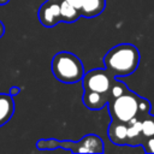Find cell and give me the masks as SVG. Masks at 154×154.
<instances>
[{"label": "cell", "instance_id": "6da1fadb", "mask_svg": "<svg viewBox=\"0 0 154 154\" xmlns=\"http://www.w3.org/2000/svg\"><path fill=\"white\" fill-rule=\"evenodd\" d=\"M140 58V52L136 46L131 43H120L105 54L103 65L114 77L128 76L136 71Z\"/></svg>", "mask_w": 154, "mask_h": 154}, {"label": "cell", "instance_id": "7a4b0ae2", "mask_svg": "<svg viewBox=\"0 0 154 154\" xmlns=\"http://www.w3.org/2000/svg\"><path fill=\"white\" fill-rule=\"evenodd\" d=\"M52 72L55 79L63 83L79 82L85 73L81 59L71 52H59L53 57Z\"/></svg>", "mask_w": 154, "mask_h": 154}, {"label": "cell", "instance_id": "3957f363", "mask_svg": "<svg viewBox=\"0 0 154 154\" xmlns=\"http://www.w3.org/2000/svg\"><path fill=\"white\" fill-rule=\"evenodd\" d=\"M140 99L141 96L130 89L124 94L111 99L107 102L111 118L124 123H129L134 118H140Z\"/></svg>", "mask_w": 154, "mask_h": 154}, {"label": "cell", "instance_id": "277c9868", "mask_svg": "<svg viewBox=\"0 0 154 154\" xmlns=\"http://www.w3.org/2000/svg\"><path fill=\"white\" fill-rule=\"evenodd\" d=\"M114 78L116 77L106 69H94L84 73L82 78V85L84 90H91L108 95Z\"/></svg>", "mask_w": 154, "mask_h": 154}, {"label": "cell", "instance_id": "5b68a950", "mask_svg": "<svg viewBox=\"0 0 154 154\" xmlns=\"http://www.w3.org/2000/svg\"><path fill=\"white\" fill-rule=\"evenodd\" d=\"M60 147L72 153H103V141L94 134L84 136L78 142H60Z\"/></svg>", "mask_w": 154, "mask_h": 154}, {"label": "cell", "instance_id": "8992f818", "mask_svg": "<svg viewBox=\"0 0 154 154\" xmlns=\"http://www.w3.org/2000/svg\"><path fill=\"white\" fill-rule=\"evenodd\" d=\"M40 23L46 28H52L60 22V0H46L37 11Z\"/></svg>", "mask_w": 154, "mask_h": 154}, {"label": "cell", "instance_id": "52a82bcc", "mask_svg": "<svg viewBox=\"0 0 154 154\" xmlns=\"http://www.w3.org/2000/svg\"><path fill=\"white\" fill-rule=\"evenodd\" d=\"M108 138L112 143L117 146H126V137H128V123L113 120L108 125Z\"/></svg>", "mask_w": 154, "mask_h": 154}, {"label": "cell", "instance_id": "ba28073f", "mask_svg": "<svg viewBox=\"0 0 154 154\" xmlns=\"http://www.w3.org/2000/svg\"><path fill=\"white\" fill-rule=\"evenodd\" d=\"M143 142H144V136L142 134V119L134 118L128 123L126 146H131V147L142 146Z\"/></svg>", "mask_w": 154, "mask_h": 154}, {"label": "cell", "instance_id": "9c48e42d", "mask_svg": "<svg viewBox=\"0 0 154 154\" xmlns=\"http://www.w3.org/2000/svg\"><path fill=\"white\" fill-rule=\"evenodd\" d=\"M109 97L106 94L102 93H97V91H91V90H84L83 93V103L87 108L93 109V111H97L103 108L107 102H108Z\"/></svg>", "mask_w": 154, "mask_h": 154}, {"label": "cell", "instance_id": "30bf717a", "mask_svg": "<svg viewBox=\"0 0 154 154\" xmlns=\"http://www.w3.org/2000/svg\"><path fill=\"white\" fill-rule=\"evenodd\" d=\"M14 113L13 96L10 94L0 93V126L6 124Z\"/></svg>", "mask_w": 154, "mask_h": 154}, {"label": "cell", "instance_id": "8fae6325", "mask_svg": "<svg viewBox=\"0 0 154 154\" xmlns=\"http://www.w3.org/2000/svg\"><path fill=\"white\" fill-rule=\"evenodd\" d=\"M106 7V0H82V6H81V16L91 18L96 17Z\"/></svg>", "mask_w": 154, "mask_h": 154}, {"label": "cell", "instance_id": "7c38bea8", "mask_svg": "<svg viewBox=\"0 0 154 154\" xmlns=\"http://www.w3.org/2000/svg\"><path fill=\"white\" fill-rule=\"evenodd\" d=\"M81 17V11L65 0H60V22L73 23Z\"/></svg>", "mask_w": 154, "mask_h": 154}, {"label": "cell", "instance_id": "4fadbf2b", "mask_svg": "<svg viewBox=\"0 0 154 154\" xmlns=\"http://www.w3.org/2000/svg\"><path fill=\"white\" fill-rule=\"evenodd\" d=\"M142 134L144 140L154 136V116H150V113L142 118Z\"/></svg>", "mask_w": 154, "mask_h": 154}, {"label": "cell", "instance_id": "5bb4252c", "mask_svg": "<svg viewBox=\"0 0 154 154\" xmlns=\"http://www.w3.org/2000/svg\"><path fill=\"white\" fill-rule=\"evenodd\" d=\"M128 90H129V88L126 87V84H125L124 82H122V81L114 78V81H113V83H112V85H111V89H109V91H108L109 100L113 99V97H117V96H119V95H122V94H124V93L128 91Z\"/></svg>", "mask_w": 154, "mask_h": 154}, {"label": "cell", "instance_id": "9a60e30c", "mask_svg": "<svg viewBox=\"0 0 154 154\" xmlns=\"http://www.w3.org/2000/svg\"><path fill=\"white\" fill-rule=\"evenodd\" d=\"M36 147L38 149H53V148H58L60 147V141H57L54 138H49V140H38L36 142Z\"/></svg>", "mask_w": 154, "mask_h": 154}, {"label": "cell", "instance_id": "2e32d148", "mask_svg": "<svg viewBox=\"0 0 154 154\" xmlns=\"http://www.w3.org/2000/svg\"><path fill=\"white\" fill-rule=\"evenodd\" d=\"M149 113H150V102L147 99L141 96V99H140V119L144 118Z\"/></svg>", "mask_w": 154, "mask_h": 154}, {"label": "cell", "instance_id": "e0dca14e", "mask_svg": "<svg viewBox=\"0 0 154 154\" xmlns=\"http://www.w3.org/2000/svg\"><path fill=\"white\" fill-rule=\"evenodd\" d=\"M142 147L144 148L146 153H154V136L144 140V142L142 143Z\"/></svg>", "mask_w": 154, "mask_h": 154}, {"label": "cell", "instance_id": "ac0fdd59", "mask_svg": "<svg viewBox=\"0 0 154 154\" xmlns=\"http://www.w3.org/2000/svg\"><path fill=\"white\" fill-rule=\"evenodd\" d=\"M65 1H67L69 4H71L72 6H75L76 8L81 10V6H82V0H65Z\"/></svg>", "mask_w": 154, "mask_h": 154}, {"label": "cell", "instance_id": "d6986e66", "mask_svg": "<svg viewBox=\"0 0 154 154\" xmlns=\"http://www.w3.org/2000/svg\"><path fill=\"white\" fill-rule=\"evenodd\" d=\"M19 93H20V88H19V87H12V88L10 89V95H12V96L18 95Z\"/></svg>", "mask_w": 154, "mask_h": 154}, {"label": "cell", "instance_id": "ffe728a7", "mask_svg": "<svg viewBox=\"0 0 154 154\" xmlns=\"http://www.w3.org/2000/svg\"><path fill=\"white\" fill-rule=\"evenodd\" d=\"M4 34H5V26H4V24L0 22V38L4 36Z\"/></svg>", "mask_w": 154, "mask_h": 154}, {"label": "cell", "instance_id": "44dd1931", "mask_svg": "<svg viewBox=\"0 0 154 154\" xmlns=\"http://www.w3.org/2000/svg\"><path fill=\"white\" fill-rule=\"evenodd\" d=\"M10 0H0V5H5V4H7Z\"/></svg>", "mask_w": 154, "mask_h": 154}]
</instances>
